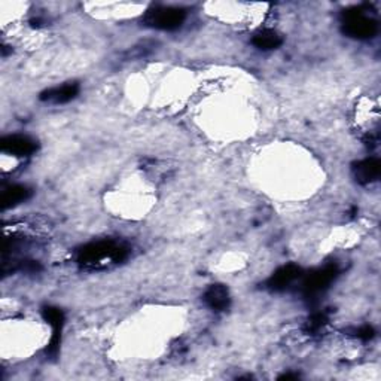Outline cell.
Masks as SVG:
<instances>
[{"instance_id": "obj_11", "label": "cell", "mask_w": 381, "mask_h": 381, "mask_svg": "<svg viewBox=\"0 0 381 381\" xmlns=\"http://www.w3.org/2000/svg\"><path fill=\"white\" fill-rule=\"evenodd\" d=\"M30 195H32L30 188H27L24 185H11L4 189L2 201L0 203H2V209L6 210L18 206L20 203H24L25 200H29Z\"/></svg>"}, {"instance_id": "obj_13", "label": "cell", "mask_w": 381, "mask_h": 381, "mask_svg": "<svg viewBox=\"0 0 381 381\" xmlns=\"http://www.w3.org/2000/svg\"><path fill=\"white\" fill-rule=\"evenodd\" d=\"M327 323H328V315L327 313H322V312L315 313L307 322V331L312 332V334L319 332Z\"/></svg>"}, {"instance_id": "obj_14", "label": "cell", "mask_w": 381, "mask_h": 381, "mask_svg": "<svg viewBox=\"0 0 381 381\" xmlns=\"http://www.w3.org/2000/svg\"><path fill=\"white\" fill-rule=\"evenodd\" d=\"M355 334H356V336L359 338V340H362V341H370L375 336V331H374L373 327H370V324L361 327L359 329H356Z\"/></svg>"}, {"instance_id": "obj_10", "label": "cell", "mask_w": 381, "mask_h": 381, "mask_svg": "<svg viewBox=\"0 0 381 381\" xmlns=\"http://www.w3.org/2000/svg\"><path fill=\"white\" fill-rule=\"evenodd\" d=\"M381 163L378 158H366L353 165V176L361 185H370L380 177Z\"/></svg>"}, {"instance_id": "obj_12", "label": "cell", "mask_w": 381, "mask_h": 381, "mask_svg": "<svg viewBox=\"0 0 381 381\" xmlns=\"http://www.w3.org/2000/svg\"><path fill=\"white\" fill-rule=\"evenodd\" d=\"M252 44L258 49L271 51V49H277L281 44H283V39H281V36L276 30L264 29L253 35Z\"/></svg>"}, {"instance_id": "obj_8", "label": "cell", "mask_w": 381, "mask_h": 381, "mask_svg": "<svg viewBox=\"0 0 381 381\" xmlns=\"http://www.w3.org/2000/svg\"><path fill=\"white\" fill-rule=\"evenodd\" d=\"M81 91V86L78 82H67L61 87H54L44 93H40V100L52 103V105H64L72 102L78 97Z\"/></svg>"}, {"instance_id": "obj_2", "label": "cell", "mask_w": 381, "mask_h": 381, "mask_svg": "<svg viewBox=\"0 0 381 381\" xmlns=\"http://www.w3.org/2000/svg\"><path fill=\"white\" fill-rule=\"evenodd\" d=\"M343 32L346 36L353 39H371L378 32L377 21L368 16V11L362 6L346 9L341 13Z\"/></svg>"}, {"instance_id": "obj_6", "label": "cell", "mask_w": 381, "mask_h": 381, "mask_svg": "<svg viewBox=\"0 0 381 381\" xmlns=\"http://www.w3.org/2000/svg\"><path fill=\"white\" fill-rule=\"evenodd\" d=\"M2 151L16 157H30L37 151V143L29 136L11 134L2 139Z\"/></svg>"}, {"instance_id": "obj_1", "label": "cell", "mask_w": 381, "mask_h": 381, "mask_svg": "<svg viewBox=\"0 0 381 381\" xmlns=\"http://www.w3.org/2000/svg\"><path fill=\"white\" fill-rule=\"evenodd\" d=\"M127 255H129V249L122 243L114 242V240H100L79 249L76 262L83 270H98L110 264L122 262Z\"/></svg>"}, {"instance_id": "obj_7", "label": "cell", "mask_w": 381, "mask_h": 381, "mask_svg": "<svg viewBox=\"0 0 381 381\" xmlns=\"http://www.w3.org/2000/svg\"><path fill=\"white\" fill-rule=\"evenodd\" d=\"M303 277V271L298 265L288 264L280 266L277 271L271 274V277L266 280V288L271 291H285L288 286H291L295 280Z\"/></svg>"}, {"instance_id": "obj_9", "label": "cell", "mask_w": 381, "mask_h": 381, "mask_svg": "<svg viewBox=\"0 0 381 381\" xmlns=\"http://www.w3.org/2000/svg\"><path fill=\"white\" fill-rule=\"evenodd\" d=\"M203 301L213 312H225L231 304L228 288L219 283L210 285L203 293Z\"/></svg>"}, {"instance_id": "obj_5", "label": "cell", "mask_w": 381, "mask_h": 381, "mask_svg": "<svg viewBox=\"0 0 381 381\" xmlns=\"http://www.w3.org/2000/svg\"><path fill=\"white\" fill-rule=\"evenodd\" d=\"M42 315H44V319L52 328V335H51V340H49V344L47 348V355H49V358L55 359L60 351L61 332H63V327H64V313L57 307L48 305L42 310Z\"/></svg>"}, {"instance_id": "obj_3", "label": "cell", "mask_w": 381, "mask_h": 381, "mask_svg": "<svg viewBox=\"0 0 381 381\" xmlns=\"http://www.w3.org/2000/svg\"><path fill=\"white\" fill-rule=\"evenodd\" d=\"M187 12L175 6H155L145 13V24L158 30H176L185 23Z\"/></svg>"}, {"instance_id": "obj_4", "label": "cell", "mask_w": 381, "mask_h": 381, "mask_svg": "<svg viewBox=\"0 0 381 381\" xmlns=\"http://www.w3.org/2000/svg\"><path fill=\"white\" fill-rule=\"evenodd\" d=\"M336 276H338V266L335 264H328L323 268H319V270H315L304 276L301 288L305 298L313 300L317 295L323 293L331 286Z\"/></svg>"}]
</instances>
